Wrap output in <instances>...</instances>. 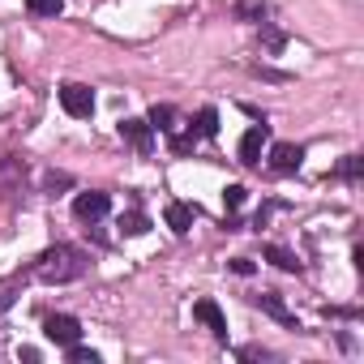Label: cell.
<instances>
[{
	"instance_id": "16",
	"label": "cell",
	"mask_w": 364,
	"mask_h": 364,
	"mask_svg": "<svg viewBox=\"0 0 364 364\" xmlns=\"http://www.w3.org/2000/svg\"><path fill=\"white\" fill-rule=\"evenodd\" d=\"M245 198H249L245 185H228V189H223V206H228V215H236V210L245 206Z\"/></svg>"
},
{
	"instance_id": "18",
	"label": "cell",
	"mask_w": 364,
	"mask_h": 364,
	"mask_svg": "<svg viewBox=\"0 0 364 364\" xmlns=\"http://www.w3.org/2000/svg\"><path fill=\"white\" fill-rule=\"evenodd\" d=\"M338 176H347V180H360V154H347V159H343V167H338Z\"/></svg>"
},
{
	"instance_id": "19",
	"label": "cell",
	"mask_w": 364,
	"mask_h": 364,
	"mask_svg": "<svg viewBox=\"0 0 364 364\" xmlns=\"http://www.w3.org/2000/svg\"><path fill=\"white\" fill-rule=\"evenodd\" d=\"M14 300H18V283H0V313H5Z\"/></svg>"
},
{
	"instance_id": "3",
	"label": "cell",
	"mask_w": 364,
	"mask_h": 364,
	"mask_svg": "<svg viewBox=\"0 0 364 364\" xmlns=\"http://www.w3.org/2000/svg\"><path fill=\"white\" fill-rule=\"evenodd\" d=\"M60 107H65L69 116L86 120V116L95 112V95H90V86H82V82H69V86H60Z\"/></svg>"
},
{
	"instance_id": "15",
	"label": "cell",
	"mask_w": 364,
	"mask_h": 364,
	"mask_svg": "<svg viewBox=\"0 0 364 364\" xmlns=\"http://www.w3.org/2000/svg\"><path fill=\"white\" fill-rule=\"evenodd\" d=\"M26 9H31L35 18H56V14L65 9V0H26Z\"/></svg>"
},
{
	"instance_id": "9",
	"label": "cell",
	"mask_w": 364,
	"mask_h": 364,
	"mask_svg": "<svg viewBox=\"0 0 364 364\" xmlns=\"http://www.w3.org/2000/svg\"><path fill=\"white\" fill-rule=\"evenodd\" d=\"M193 317H198L215 338H228V317H223V309H219L215 300H198V304H193Z\"/></svg>"
},
{
	"instance_id": "13",
	"label": "cell",
	"mask_w": 364,
	"mask_h": 364,
	"mask_svg": "<svg viewBox=\"0 0 364 364\" xmlns=\"http://www.w3.org/2000/svg\"><path fill=\"white\" fill-rule=\"evenodd\" d=\"M120 232L124 236H146L150 232V219L141 210H129V215H120Z\"/></svg>"
},
{
	"instance_id": "12",
	"label": "cell",
	"mask_w": 364,
	"mask_h": 364,
	"mask_svg": "<svg viewBox=\"0 0 364 364\" xmlns=\"http://www.w3.org/2000/svg\"><path fill=\"white\" fill-rule=\"evenodd\" d=\"M189 129H193L198 137H215V133H219V112H215V107H202V112H198V124H189Z\"/></svg>"
},
{
	"instance_id": "7",
	"label": "cell",
	"mask_w": 364,
	"mask_h": 364,
	"mask_svg": "<svg viewBox=\"0 0 364 364\" xmlns=\"http://www.w3.org/2000/svg\"><path fill=\"white\" fill-rule=\"evenodd\" d=\"M120 137H124L137 154H150V150H154V129H150V120H120Z\"/></svg>"
},
{
	"instance_id": "14",
	"label": "cell",
	"mask_w": 364,
	"mask_h": 364,
	"mask_svg": "<svg viewBox=\"0 0 364 364\" xmlns=\"http://www.w3.org/2000/svg\"><path fill=\"white\" fill-rule=\"evenodd\" d=\"M266 257H270V262H274L279 270H291V274L300 270V262H296V253H287L283 245H266Z\"/></svg>"
},
{
	"instance_id": "20",
	"label": "cell",
	"mask_w": 364,
	"mask_h": 364,
	"mask_svg": "<svg viewBox=\"0 0 364 364\" xmlns=\"http://www.w3.org/2000/svg\"><path fill=\"white\" fill-rule=\"evenodd\" d=\"M232 270H236V274H253V262H249V257H236Z\"/></svg>"
},
{
	"instance_id": "11",
	"label": "cell",
	"mask_w": 364,
	"mask_h": 364,
	"mask_svg": "<svg viewBox=\"0 0 364 364\" xmlns=\"http://www.w3.org/2000/svg\"><path fill=\"white\" fill-rule=\"evenodd\" d=\"M150 129H163V133H171V129H176V107H167V103H154V107H150Z\"/></svg>"
},
{
	"instance_id": "8",
	"label": "cell",
	"mask_w": 364,
	"mask_h": 364,
	"mask_svg": "<svg viewBox=\"0 0 364 364\" xmlns=\"http://www.w3.org/2000/svg\"><path fill=\"white\" fill-rule=\"evenodd\" d=\"M253 304L262 309V313H270L274 321H283V326H291V330H300V321H296V313L283 304V296L279 291H262V296H253Z\"/></svg>"
},
{
	"instance_id": "10",
	"label": "cell",
	"mask_w": 364,
	"mask_h": 364,
	"mask_svg": "<svg viewBox=\"0 0 364 364\" xmlns=\"http://www.w3.org/2000/svg\"><path fill=\"white\" fill-rule=\"evenodd\" d=\"M163 219H167V228H171L176 236H185V232L193 228V219H198V206H189V202H171V206L163 210Z\"/></svg>"
},
{
	"instance_id": "17",
	"label": "cell",
	"mask_w": 364,
	"mask_h": 364,
	"mask_svg": "<svg viewBox=\"0 0 364 364\" xmlns=\"http://www.w3.org/2000/svg\"><path fill=\"white\" fill-rule=\"evenodd\" d=\"M65 351H69V364H99V351H95V347L73 343V347H65Z\"/></svg>"
},
{
	"instance_id": "1",
	"label": "cell",
	"mask_w": 364,
	"mask_h": 364,
	"mask_svg": "<svg viewBox=\"0 0 364 364\" xmlns=\"http://www.w3.org/2000/svg\"><path fill=\"white\" fill-rule=\"evenodd\" d=\"M35 274H39L48 287L73 283V279H82V274H86V253H82V249H73V245H52L48 253H39Z\"/></svg>"
},
{
	"instance_id": "6",
	"label": "cell",
	"mask_w": 364,
	"mask_h": 364,
	"mask_svg": "<svg viewBox=\"0 0 364 364\" xmlns=\"http://www.w3.org/2000/svg\"><path fill=\"white\" fill-rule=\"evenodd\" d=\"M300 163H304V146H296V141H279L270 150V171H279V176L300 171Z\"/></svg>"
},
{
	"instance_id": "5",
	"label": "cell",
	"mask_w": 364,
	"mask_h": 364,
	"mask_svg": "<svg viewBox=\"0 0 364 364\" xmlns=\"http://www.w3.org/2000/svg\"><path fill=\"white\" fill-rule=\"evenodd\" d=\"M266 141H270V124H253V129L240 137V163H245V167H257Z\"/></svg>"
},
{
	"instance_id": "2",
	"label": "cell",
	"mask_w": 364,
	"mask_h": 364,
	"mask_svg": "<svg viewBox=\"0 0 364 364\" xmlns=\"http://www.w3.org/2000/svg\"><path fill=\"white\" fill-rule=\"evenodd\" d=\"M43 334H48V343H56V347H73V343H82V321L69 317V313H52V317L43 321Z\"/></svg>"
},
{
	"instance_id": "4",
	"label": "cell",
	"mask_w": 364,
	"mask_h": 364,
	"mask_svg": "<svg viewBox=\"0 0 364 364\" xmlns=\"http://www.w3.org/2000/svg\"><path fill=\"white\" fill-rule=\"evenodd\" d=\"M107 210H112V198H107V193H99V189L77 193V198H73V215H77L82 223H99Z\"/></svg>"
}]
</instances>
